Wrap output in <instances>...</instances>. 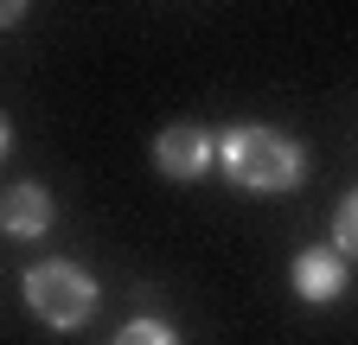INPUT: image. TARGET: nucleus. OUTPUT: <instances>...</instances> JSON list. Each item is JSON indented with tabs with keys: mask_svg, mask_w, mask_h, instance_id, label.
<instances>
[{
	"mask_svg": "<svg viewBox=\"0 0 358 345\" xmlns=\"http://www.w3.org/2000/svg\"><path fill=\"white\" fill-rule=\"evenodd\" d=\"M217 166L224 179H231L237 192H262V198H282L307 179V154L294 135H282V128H224L217 135Z\"/></svg>",
	"mask_w": 358,
	"mask_h": 345,
	"instance_id": "nucleus-1",
	"label": "nucleus"
},
{
	"mask_svg": "<svg viewBox=\"0 0 358 345\" xmlns=\"http://www.w3.org/2000/svg\"><path fill=\"white\" fill-rule=\"evenodd\" d=\"M20 294H26L32 320L58 326V332H77V326H90V314H96V281H90V269L64 263V256L58 263H32Z\"/></svg>",
	"mask_w": 358,
	"mask_h": 345,
	"instance_id": "nucleus-2",
	"label": "nucleus"
},
{
	"mask_svg": "<svg viewBox=\"0 0 358 345\" xmlns=\"http://www.w3.org/2000/svg\"><path fill=\"white\" fill-rule=\"evenodd\" d=\"M211 160H217V141L205 135V128H192V122L160 128V141H154V166L166 172V179H205Z\"/></svg>",
	"mask_w": 358,
	"mask_h": 345,
	"instance_id": "nucleus-3",
	"label": "nucleus"
},
{
	"mask_svg": "<svg viewBox=\"0 0 358 345\" xmlns=\"http://www.w3.org/2000/svg\"><path fill=\"white\" fill-rule=\"evenodd\" d=\"M52 218H58V211H52V192H45L38 179H26V186H13L7 198H0V230H7V237H45V230H52Z\"/></svg>",
	"mask_w": 358,
	"mask_h": 345,
	"instance_id": "nucleus-4",
	"label": "nucleus"
},
{
	"mask_svg": "<svg viewBox=\"0 0 358 345\" xmlns=\"http://www.w3.org/2000/svg\"><path fill=\"white\" fill-rule=\"evenodd\" d=\"M294 294L313 300V307L339 300V294H345V256H339V249H301V256H294Z\"/></svg>",
	"mask_w": 358,
	"mask_h": 345,
	"instance_id": "nucleus-5",
	"label": "nucleus"
},
{
	"mask_svg": "<svg viewBox=\"0 0 358 345\" xmlns=\"http://www.w3.org/2000/svg\"><path fill=\"white\" fill-rule=\"evenodd\" d=\"M333 249L339 256H358V186L339 198V211H333Z\"/></svg>",
	"mask_w": 358,
	"mask_h": 345,
	"instance_id": "nucleus-6",
	"label": "nucleus"
},
{
	"mask_svg": "<svg viewBox=\"0 0 358 345\" xmlns=\"http://www.w3.org/2000/svg\"><path fill=\"white\" fill-rule=\"evenodd\" d=\"M115 345H179V332L160 326V320H128V326L115 332Z\"/></svg>",
	"mask_w": 358,
	"mask_h": 345,
	"instance_id": "nucleus-7",
	"label": "nucleus"
},
{
	"mask_svg": "<svg viewBox=\"0 0 358 345\" xmlns=\"http://www.w3.org/2000/svg\"><path fill=\"white\" fill-rule=\"evenodd\" d=\"M20 20H26V0H0V32L20 26Z\"/></svg>",
	"mask_w": 358,
	"mask_h": 345,
	"instance_id": "nucleus-8",
	"label": "nucleus"
},
{
	"mask_svg": "<svg viewBox=\"0 0 358 345\" xmlns=\"http://www.w3.org/2000/svg\"><path fill=\"white\" fill-rule=\"evenodd\" d=\"M13 154V122H7V109H0V160Z\"/></svg>",
	"mask_w": 358,
	"mask_h": 345,
	"instance_id": "nucleus-9",
	"label": "nucleus"
}]
</instances>
